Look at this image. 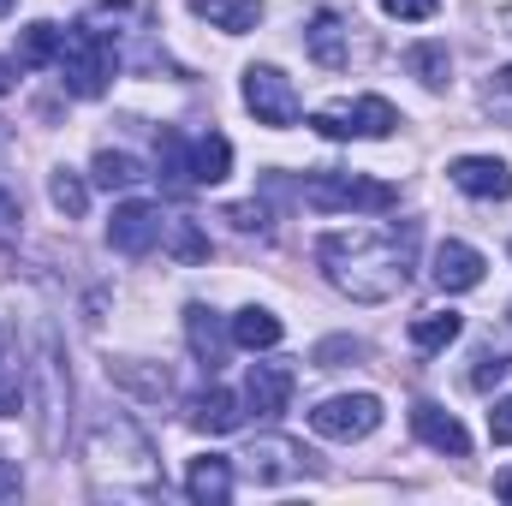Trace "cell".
<instances>
[{
  "label": "cell",
  "mask_w": 512,
  "mask_h": 506,
  "mask_svg": "<svg viewBox=\"0 0 512 506\" xmlns=\"http://www.w3.org/2000/svg\"><path fill=\"white\" fill-rule=\"evenodd\" d=\"M316 262L328 286H340L358 304H387L411 286L417 268V227H352V233H322Z\"/></svg>",
  "instance_id": "cell-1"
},
{
  "label": "cell",
  "mask_w": 512,
  "mask_h": 506,
  "mask_svg": "<svg viewBox=\"0 0 512 506\" xmlns=\"http://www.w3.org/2000/svg\"><path fill=\"white\" fill-rule=\"evenodd\" d=\"M84 459H90V477L114 495H149L161 483V459H155V441L131 423L126 411H108L90 423V441H84Z\"/></svg>",
  "instance_id": "cell-2"
},
{
  "label": "cell",
  "mask_w": 512,
  "mask_h": 506,
  "mask_svg": "<svg viewBox=\"0 0 512 506\" xmlns=\"http://www.w3.org/2000/svg\"><path fill=\"white\" fill-rule=\"evenodd\" d=\"M304 203L310 209H328V215H387L399 203V191L387 179H370V173H340V167H322L304 179Z\"/></svg>",
  "instance_id": "cell-3"
},
{
  "label": "cell",
  "mask_w": 512,
  "mask_h": 506,
  "mask_svg": "<svg viewBox=\"0 0 512 506\" xmlns=\"http://www.w3.org/2000/svg\"><path fill=\"white\" fill-rule=\"evenodd\" d=\"M54 72H60V84H66L72 96L96 102V96L108 90V78H114V48H108V36H102V30H90V24L66 30V42H60V60H54Z\"/></svg>",
  "instance_id": "cell-4"
},
{
  "label": "cell",
  "mask_w": 512,
  "mask_h": 506,
  "mask_svg": "<svg viewBox=\"0 0 512 506\" xmlns=\"http://www.w3.org/2000/svg\"><path fill=\"white\" fill-rule=\"evenodd\" d=\"M310 126L322 131L328 143H346V137H393L399 114L387 96H352V102H328L310 114Z\"/></svg>",
  "instance_id": "cell-5"
},
{
  "label": "cell",
  "mask_w": 512,
  "mask_h": 506,
  "mask_svg": "<svg viewBox=\"0 0 512 506\" xmlns=\"http://www.w3.org/2000/svg\"><path fill=\"white\" fill-rule=\"evenodd\" d=\"M310 429L322 441H364L382 429V399L376 393H334L310 411Z\"/></svg>",
  "instance_id": "cell-6"
},
{
  "label": "cell",
  "mask_w": 512,
  "mask_h": 506,
  "mask_svg": "<svg viewBox=\"0 0 512 506\" xmlns=\"http://www.w3.org/2000/svg\"><path fill=\"white\" fill-rule=\"evenodd\" d=\"M245 108L256 114V126L274 131L298 126V114H304V102H298V90L280 66H245Z\"/></svg>",
  "instance_id": "cell-7"
},
{
  "label": "cell",
  "mask_w": 512,
  "mask_h": 506,
  "mask_svg": "<svg viewBox=\"0 0 512 506\" xmlns=\"http://www.w3.org/2000/svg\"><path fill=\"white\" fill-rule=\"evenodd\" d=\"M245 471H251L256 483H298V477L316 471V453L304 441L262 435V441H251V453H245Z\"/></svg>",
  "instance_id": "cell-8"
},
{
  "label": "cell",
  "mask_w": 512,
  "mask_h": 506,
  "mask_svg": "<svg viewBox=\"0 0 512 506\" xmlns=\"http://www.w3.org/2000/svg\"><path fill=\"white\" fill-rule=\"evenodd\" d=\"M161 227H167V215H161V203H143V197H131L114 209V221H108V245L120 256H149L161 245Z\"/></svg>",
  "instance_id": "cell-9"
},
{
  "label": "cell",
  "mask_w": 512,
  "mask_h": 506,
  "mask_svg": "<svg viewBox=\"0 0 512 506\" xmlns=\"http://www.w3.org/2000/svg\"><path fill=\"white\" fill-rule=\"evenodd\" d=\"M447 179H453L465 197H477V203H507L512 197V167L501 155H459V161L447 167Z\"/></svg>",
  "instance_id": "cell-10"
},
{
  "label": "cell",
  "mask_w": 512,
  "mask_h": 506,
  "mask_svg": "<svg viewBox=\"0 0 512 506\" xmlns=\"http://www.w3.org/2000/svg\"><path fill=\"white\" fill-rule=\"evenodd\" d=\"M185 346H191V358L215 376L221 364H227V346H233V328H221V316L209 310V304H185Z\"/></svg>",
  "instance_id": "cell-11"
},
{
  "label": "cell",
  "mask_w": 512,
  "mask_h": 506,
  "mask_svg": "<svg viewBox=\"0 0 512 506\" xmlns=\"http://www.w3.org/2000/svg\"><path fill=\"white\" fill-rule=\"evenodd\" d=\"M435 286L441 292H477L483 286V274H489V262H483V251L477 245H465V239H447L441 251H435Z\"/></svg>",
  "instance_id": "cell-12"
},
{
  "label": "cell",
  "mask_w": 512,
  "mask_h": 506,
  "mask_svg": "<svg viewBox=\"0 0 512 506\" xmlns=\"http://www.w3.org/2000/svg\"><path fill=\"white\" fill-rule=\"evenodd\" d=\"M411 429H417V441L423 447H435V453H453V459H465L471 453V435H465V423L453 417V411H441V405H411Z\"/></svg>",
  "instance_id": "cell-13"
},
{
  "label": "cell",
  "mask_w": 512,
  "mask_h": 506,
  "mask_svg": "<svg viewBox=\"0 0 512 506\" xmlns=\"http://www.w3.org/2000/svg\"><path fill=\"white\" fill-rule=\"evenodd\" d=\"M304 48H310V60H316V66L340 72V66L352 60V30H346V18L322 6V12L310 18V30H304Z\"/></svg>",
  "instance_id": "cell-14"
},
{
  "label": "cell",
  "mask_w": 512,
  "mask_h": 506,
  "mask_svg": "<svg viewBox=\"0 0 512 506\" xmlns=\"http://www.w3.org/2000/svg\"><path fill=\"white\" fill-rule=\"evenodd\" d=\"M245 405H251L256 417H280V411L292 405V370H286V364H251V376H245Z\"/></svg>",
  "instance_id": "cell-15"
},
{
  "label": "cell",
  "mask_w": 512,
  "mask_h": 506,
  "mask_svg": "<svg viewBox=\"0 0 512 506\" xmlns=\"http://www.w3.org/2000/svg\"><path fill=\"white\" fill-rule=\"evenodd\" d=\"M185 495H191L197 506H227L233 501V459H221V453L191 459V471H185Z\"/></svg>",
  "instance_id": "cell-16"
},
{
  "label": "cell",
  "mask_w": 512,
  "mask_h": 506,
  "mask_svg": "<svg viewBox=\"0 0 512 506\" xmlns=\"http://www.w3.org/2000/svg\"><path fill=\"white\" fill-rule=\"evenodd\" d=\"M185 423L203 429V435H233V429L245 423V411H239V399H233L227 387H203V393L185 405Z\"/></svg>",
  "instance_id": "cell-17"
},
{
  "label": "cell",
  "mask_w": 512,
  "mask_h": 506,
  "mask_svg": "<svg viewBox=\"0 0 512 506\" xmlns=\"http://www.w3.org/2000/svg\"><path fill=\"white\" fill-rule=\"evenodd\" d=\"M185 161H191V185H221L233 173V143L221 131H203V137H185Z\"/></svg>",
  "instance_id": "cell-18"
},
{
  "label": "cell",
  "mask_w": 512,
  "mask_h": 506,
  "mask_svg": "<svg viewBox=\"0 0 512 506\" xmlns=\"http://www.w3.org/2000/svg\"><path fill=\"white\" fill-rule=\"evenodd\" d=\"M36 381H42V441L48 447H60V405L72 399V381H66V370H60V358L54 352H42V364H36Z\"/></svg>",
  "instance_id": "cell-19"
},
{
  "label": "cell",
  "mask_w": 512,
  "mask_h": 506,
  "mask_svg": "<svg viewBox=\"0 0 512 506\" xmlns=\"http://www.w3.org/2000/svg\"><path fill=\"white\" fill-rule=\"evenodd\" d=\"M227 328H233V346H245V352H274V346H280V334H286V328H280V316H274V310H262V304H245Z\"/></svg>",
  "instance_id": "cell-20"
},
{
  "label": "cell",
  "mask_w": 512,
  "mask_h": 506,
  "mask_svg": "<svg viewBox=\"0 0 512 506\" xmlns=\"http://www.w3.org/2000/svg\"><path fill=\"white\" fill-rule=\"evenodd\" d=\"M191 12L209 18V24L227 30V36H245V30L262 24V0H191Z\"/></svg>",
  "instance_id": "cell-21"
},
{
  "label": "cell",
  "mask_w": 512,
  "mask_h": 506,
  "mask_svg": "<svg viewBox=\"0 0 512 506\" xmlns=\"http://www.w3.org/2000/svg\"><path fill=\"white\" fill-rule=\"evenodd\" d=\"M405 66H411V78H417L423 90H447V78H453L447 42H411V48H405Z\"/></svg>",
  "instance_id": "cell-22"
},
{
  "label": "cell",
  "mask_w": 512,
  "mask_h": 506,
  "mask_svg": "<svg viewBox=\"0 0 512 506\" xmlns=\"http://www.w3.org/2000/svg\"><path fill=\"white\" fill-rule=\"evenodd\" d=\"M108 381L126 387V393H137V399H167V393H173L167 370H143L137 358H114V364H108Z\"/></svg>",
  "instance_id": "cell-23"
},
{
  "label": "cell",
  "mask_w": 512,
  "mask_h": 506,
  "mask_svg": "<svg viewBox=\"0 0 512 506\" xmlns=\"http://www.w3.org/2000/svg\"><path fill=\"white\" fill-rule=\"evenodd\" d=\"M60 42H66V30L48 24V18H36V24L18 30V60H24V66H54V60H60Z\"/></svg>",
  "instance_id": "cell-24"
},
{
  "label": "cell",
  "mask_w": 512,
  "mask_h": 506,
  "mask_svg": "<svg viewBox=\"0 0 512 506\" xmlns=\"http://www.w3.org/2000/svg\"><path fill=\"white\" fill-rule=\"evenodd\" d=\"M459 328H465V322H459L453 310H423V316L411 322V346H417V352H447V346L459 340Z\"/></svg>",
  "instance_id": "cell-25"
},
{
  "label": "cell",
  "mask_w": 512,
  "mask_h": 506,
  "mask_svg": "<svg viewBox=\"0 0 512 506\" xmlns=\"http://www.w3.org/2000/svg\"><path fill=\"white\" fill-rule=\"evenodd\" d=\"M48 203H54L66 221H78V215L90 209V185H84L72 167H54V173H48Z\"/></svg>",
  "instance_id": "cell-26"
},
{
  "label": "cell",
  "mask_w": 512,
  "mask_h": 506,
  "mask_svg": "<svg viewBox=\"0 0 512 506\" xmlns=\"http://www.w3.org/2000/svg\"><path fill=\"white\" fill-rule=\"evenodd\" d=\"M161 245L179 256V262H209V239H203V227H197L191 215H173V221L161 227Z\"/></svg>",
  "instance_id": "cell-27"
},
{
  "label": "cell",
  "mask_w": 512,
  "mask_h": 506,
  "mask_svg": "<svg viewBox=\"0 0 512 506\" xmlns=\"http://www.w3.org/2000/svg\"><path fill=\"white\" fill-rule=\"evenodd\" d=\"M90 173H96V185H108V191H126V185H137V179H149V173H143V161L126 155V149H102Z\"/></svg>",
  "instance_id": "cell-28"
},
{
  "label": "cell",
  "mask_w": 512,
  "mask_h": 506,
  "mask_svg": "<svg viewBox=\"0 0 512 506\" xmlns=\"http://www.w3.org/2000/svg\"><path fill=\"white\" fill-rule=\"evenodd\" d=\"M155 173H161L173 191L191 185V161H185V137H179V131H161V161H155Z\"/></svg>",
  "instance_id": "cell-29"
},
{
  "label": "cell",
  "mask_w": 512,
  "mask_h": 506,
  "mask_svg": "<svg viewBox=\"0 0 512 506\" xmlns=\"http://www.w3.org/2000/svg\"><path fill=\"white\" fill-rule=\"evenodd\" d=\"M507 352H501V346H483V352H477V358H471V387H477V393H489V387H501V381H507Z\"/></svg>",
  "instance_id": "cell-30"
},
{
  "label": "cell",
  "mask_w": 512,
  "mask_h": 506,
  "mask_svg": "<svg viewBox=\"0 0 512 506\" xmlns=\"http://www.w3.org/2000/svg\"><path fill=\"white\" fill-rule=\"evenodd\" d=\"M346 358L358 364V358H364V340H346V334H340V340H322V346H316V364H322V370H340Z\"/></svg>",
  "instance_id": "cell-31"
},
{
  "label": "cell",
  "mask_w": 512,
  "mask_h": 506,
  "mask_svg": "<svg viewBox=\"0 0 512 506\" xmlns=\"http://www.w3.org/2000/svg\"><path fill=\"white\" fill-rule=\"evenodd\" d=\"M387 18H405V24H429L441 12V0H382Z\"/></svg>",
  "instance_id": "cell-32"
},
{
  "label": "cell",
  "mask_w": 512,
  "mask_h": 506,
  "mask_svg": "<svg viewBox=\"0 0 512 506\" xmlns=\"http://www.w3.org/2000/svg\"><path fill=\"white\" fill-rule=\"evenodd\" d=\"M18 227H24V209H18V197L0 185V251H6V245H18Z\"/></svg>",
  "instance_id": "cell-33"
},
{
  "label": "cell",
  "mask_w": 512,
  "mask_h": 506,
  "mask_svg": "<svg viewBox=\"0 0 512 506\" xmlns=\"http://www.w3.org/2000/svg\"><path fill=\"white\" fill-rule=\"evenodd\" d=\"M227 221H233L239 233H262V227H268V209H262V203H233Z\"/></svg>",
  "instance_id": "cell-34"
},
{
  "label": "cell",
  "mask_w": 512,
  "mask_h": 506,
  "mask_svg": "<svg viewBox=\"0 0 512 506\" xmlns=\"http://www.w3.org/2000/svg\"><path fill=\"white\" fill-rule=\"evenodd\" d=\"M489 435H495L501 447H512V393L495 405V411H489Z\"/></svg>",
  "instance_id": "cell-35"
},
{
  "label": "cell",
  "mask_w": 512,
  "mask_h": 506,
  "mask_svg": "<svg viewBox=\"0 0 512 506\" xmlns=\"http://www.w3.org/2000/svg\"><path fill=\"white\" fill-rule=\"evenodd\" d=\"M18 399H24V387L12 370H0V417H18Z\"/></svg>",
  "instance_id": "cell-36"
},
{
  "label": "cell",
  "mask_w": 512,
  "mask_h": 506,
  "mask_svg": "<svg viewBox=\"0 0 512 506\" xmlns=\"http://www.w3.org/2000/svg\"><path fill=\"white\" fill-rule=\"evenodd\" d=\"M18 495H24V477L12 459H0V501H18Z\"/></svg>",
  "instance_id": "cell-37"
},
{
  "label": "cell",
  "mask_w": 512,
  "mask_h": 506,
  "mask_svg": "<svg viewBox=\"0 0 512 506\" xmlns=\"http://www.w3.org/2000/svg\"><path fill=\"white\" fill-rule=\"evenodd\" d=\"M495 495H501V501H512V465H507V471H495Z\"/></svg>",
  "instance_id": "cell-38"
},
{
  "label": "cell",
  "mask_w": 512,
  "mask_h": 506,
  "mask_svg": "<svg viewBox=\"0 0 512 506\" xmlns=\"http://www.w3.org/2000/svg\"><path fill=\"white\" fill-rule=\"evenodd\" d=\"M12 78H18V72H12V60H0V96L12 90Z\"/></svg>",
  "instance_id": "cell-39"
},
{
  "label": "cell",
  "mask_w": 512,
  "mask_h": 506,
  "mask_svg": "<svg viewBox=\"0 0 512 506\" xmlns=\"http://www.w3.org/2000/svg\"><path fill=\"white\" fill-rule=\"evenodd\" d=\"M12 6H18V0H0V18H6V12H12Z\"/></svg>",
  "instance_id": "cell-40"
},
{
  "label": "cell",
  "mask_w": 512,
  "mask_h": 506,
  "mask_svg": "<svg viewBox=\"0 0 512 506\" xmlns=\"http://www.w3.org/2000/svg\"><path fill=\"white\" fill-rule=\"evenodd\" d=\"M507 316H512V310H507Z\"/></svg>",
  "instance_id": "cell-41"
}]
</instances>
